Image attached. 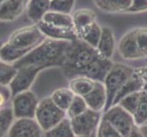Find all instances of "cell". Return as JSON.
Here are the masks:
<instances>
[{"label":"cell","instance_id":"obj_1","mask_svg":"<svg viewBox=\"0 0 147 137\" xmlns=\"http://www.w3.org/2000/svg\"><path fill=\"white\" fill-rule=\"evenodd\" d=\"M71 41L47 38L18 61L14 63L16 68L23 66H38L44 70L51 67H62Z\"/></svg>","mask_w":147,"mask_h":137},{"label":"cell","instance_id":"obj_2","mask_svg":"<svg viewBox=\"0 0 147 137\" xmlns=\"http://www.w3.org/2000/svg\"><path fill=\"white\" fill-rule=\"evenodd\" d=\"M100 56L97 49L84 42L83 40L80 38L73 40L70 42L65 63L62 66L66 77L70 80L78 76L82 70Z\"/></svg>","mask_w":147,"mask_h":137},{"label":"cell","instance_id":"obj_3","mask_svg":"<svg viewBox=\"0 0 147 137\" xmlns=\"http://www.w3.org/2000/svg\"><path fill=\"white\" fill-rule=\"evenodd\" d=\"M134 69L127 65L114 63L103 82L107 95V103L104 111L109 110L113 104L115 96L121 89L128 79L133 75Z\"/></svg>","mask_w":147,"mask_h":137},{"label":"cell","instance_id":"obj_4","mask_svg":"<svg viewBox=\"0 0 147 137\" xmlns=\"http://www.w3.org/2000/svg\"><path fill=\"white\" fill-rule=\"evenodd\" d=\"M45 39L46 37L40 31L38 24H32L16 29L9 36L7 42L17 49L30 51Z\"/></svg>","mask_w":147,"mask_h":137},{"label":"cell","instance_id":"obj_5","mask_svg":"<svg viewBox=\"0 0 147 137\" xmlns=\"http://www.w3.org/2000/svg\"><path fill=\"white\" fill-rule=\"evenodd\" d=\"M66 111L59 108L51 98H45L39 101L36 110L35 119L42 131L47 132L66 118Z\"/></svg>","mask_w":147,"mask_h":137},{"label":"cell","instance_id":"obj_6","mask_svg":"<svg viewBox=\"0 0 147 137\" xmlns=\"http://www.w3.org/2000/svg\"><path fill=\"white\" fill-rule=\"evenodd\" d=\"M102 119L109 121L123 137H128L131 129L136 125L134 116L119 104L113 105L109 110L105 111Z\"/></svg>","mask_w":147,"mask_h":137},{"label":"cell","instance_id":"obj_7","mask_svg":"<svg viewBox=\"0 0 147 137\" xmlns=\"http://www.w3.org/2000/svg\"><path fill=\"white\" fill-rule=\"evenodd\" d=\"M38 103L36 94L29 90L15 95L12 100L15 118H35Z\"/></svg>","mask_w":147,"mask_h":137},{"label":"cell","instance_id":"obj_8","mask_svg":"<svg viewBox=\"0 0 147 137\" xmlns=\"http://www.w3.org/2000/svg\"><path fill=\"white\" fill-rule=\"evenodd\" d=\"M76 136L90 135L95 133L100 123V111L88 108L84 113L70 119Z\"/></svg>","mask_w":147,"mask_h":137},{"label":"cell","instance_id":"obj_9","mask_svg":"<svg viewBox=\"0 0 147 137\" xmlns=\"http://www.w3.org/2000/svg\"><path fill=\"white\" fill-rule=\"evenodd\" d=\"M44 69L38 66H23L18 68V72L16 76L10 82L9 87L11 90L12 96L14 97L23 91L28 90L36 80L37 76Z\"/></svg>","mask_w":147,"mask_h":137},{"label":"cell","instance_id":"obj_10","mask_svg":"<svg viewBox=\"0 0 147 137\" xmlns=\"http://www.w3.org/2000/svg\"><path fill=\"white\" fill-rule=\"evenodd\" d=\"M41 131L35 118H21L12 124L8 137H41Z\"/></svg>","mask_w":147,"mask_h":137},{"label":"cell","instance_id":"obj_11","mask_svg":"<svg viewBox=\"0 0 147 137\" xmlns=\"http://www.w3.org/2000/svg\"><path fill=\"white\" fill-rule=\"evenodd\" d=\"M118 51L121 57L127 60L143 59L136 41L135 28L130 29L121 38L118 43Z\"/></svg>","mask_w":147,"mask_h":137},{"label":"cell","instance_id":"obj_12","mask_svg":"<svg viewBox=\"0 0 147 137\" xmlns=\"http://www.w3.org/2000/svg\"><path fill=\"white\" fill-rule=\"evenodd\" d=\"M113 64L114 63L111 61V59H105L100 56L83 70H82L78 76H85L93 80L103 82Z\"/></svg>","mask_w":147,"mask_h":137},{"label":"cell","instance_id":"obj_13","mask_svg":"<svg viewBox=\"0 0 147 137\" xmlns=\"http://www.w3.org/2000/svg\"><path fill=\"white\" fill-rule=\"evenodd\" d=\"M40 31L47 38H51L55 40H63V41H73L77 39L78 36L74 28H60L53 26L44 21L38 23Z\"/></svg>","mask_w":147,"mask_h":137},{"label":"cell","instance_id":"obj_14","mask_svg":"<svg viewBox=\"0 0 147 137\" xmlns=\"http://www.w3.org/2000/svg\"><path fill=\"white\" fill-rule=\"evenodd\" d=\"M30 0H7L0 7V21L13 22L27 10Z\"/></svg>","mask_w":147,"mask_h":137},{"label":"cell","instance_id":"obj_15","mask_svg":"<svg viewBox=\"0 0 147 137\" xmlns=\"http://www.w3.org/2000/svg\"><path fill=\"white\" fill-rule=\"evenodd\" d=\"M83 98L90 109L97 111L103 110L107 103V95H106V90L103 82H96L94 89Z\"/></svg>","mask_w":147,"mask_h":137},{"label":"cell","instance_id":"obj_16","mask_svg":"<svg viewBox=\"0 0 147 137\" xmlns=\"http://www.w3.org/2000/svg\"><path fill=\"white\" fill-rule=\"evenodd\" d=\"M97 50L101 57L111 59L115 51V38L110 27H102L101 35L97 45Z\"/></svg>","mask_w":147,"mask_h":137},{"label":"cell","instance_id":"obj_17","mask_svg":"<svg viewBox=\"0 0 147 137\" xmlns=\"http://www.w3.org/2000/svg\"><path fill=\"white\" fill-rule=\"evenodd\" d=\"M51 0H30L27 8V13L29 19L34 24L42 21L44 16L49 10Z\"/></svg>","mask_w":147,"mask_h":137},{"label":"cell","instance_id":"obj_18","mask_svg":"<svg viewBox=\"0 0 147 137\" xmlns=\"http://www.w3.org/2000/svg\"><path fill=\"white\" fill-rule=\"evenodd\" d=\"M144 80L141 79L140 76L135 72V70L134 72L133 75L128 79V80L124 83V85L121 87V89L118 91L117 95L115 96V99L113 101V104H118L119 101L123 99L125 96L130 95L131 93L137 92V91L143 90L144 88Z\"/></svg>","mask_w":147,"mask_h":137},{"label":"cell","instance_id":"obj_19","mask_svg":"<svg viewBox=\"0 0 147 137\" xmlns=\"http://www.w3.org/2000/svg\"><path fill=\"white\" fill-rule=\"evenodd\" d=\"M96 82L85 76H76L69 80V89L75 95L84 97L94 89Z\"/></svg>","mask_w":147,"mask_h":137},{"label":"cell","instance_id":"obj_20","mask_svg":"<svg viewBox=\"0 0 147 137\" xmlns=\"http://www.w3.org/2000/svg\"><path fill=\"white\" fill-rule=\"evenodd\" d=\"M100 10L106 13H125L130 7L131 0H93Z\"/></svg>","mask_w":147,"mask_h":137},{"label":"cell","instance_id":"obj_21","mask_svg":"<svg viewBox=\"0 0 147 137\" xmlns=\"http://www.w3.org/2000/svg\"><path fill=\"white\" fill-rule=\"evenodd\" d=\"M101 29H102V27H100L95 21L92 24L89 25L88 27L80 30L77 33V36L78 38L83 40L84 42L92 46L93 48H97L101 35Z\"/></svg>","mask_w":147,"mask_h":137},{"label":"cell","instance_id":"obj_22","mask_svg":"<svg viewBox=\"0 0 147 137\" xmlns=\"http://www.w3.org/2000/svg\"><path fill=\"white\" fill-rule=\"evenodd\" d=\"M74 24V28L76 33H78L80 30L88 27L89 25L92 24L96 21V14L92 9L82 8L74 11L71 15Z\"/></svg>","mask_w":147,"mask_h":137},{"label":"cell","instance_id":"obj_23","mask_svg":"<svg viewBox=\"0 0 147 137\" xmlns=\"http://www.w3.org/2000/svg\"><path fill=\"white\" fill-rule=\"evenodd\" d=\"M42 21L49 23L50 25H53V26L60 27V28H74V24H73L71 14H65V13H60V12L49 10V11L44 16Z\"/></svg>","mask_w":147,"mask_h":137},{"label":"cell","instance_id":"obj_24","mask_svg":"<svg viewBox=\"0 0 147 137\" xmlns=\"http://www.w3.org/2000/svg\"><path fill=\"white\" fill-rule=\"evenodd\" d=\"M28 52L29 50L17 49L7 41L3 43L1 49H0V59L7 63L14 64L19 59H21Z\"/></svg>","mask_w":147,"mask_h":137},{"label":"cell","instance_id":"obj_25","mask_svg":"<svg viewBox=\"0 0 147 137\" xmlns=\"http://www.w3.org/2000/svg\"><path fill=\"white\" fill-rule=\"evenodd\" d=\"M74 96V92L69 88H61L54 90L50 98L59 108L67 113L69 107L72 103Z\"/></svg>","mask_w":147,"mask_h":137},{"label":"cell","instance_id":"obj_26","mask_svg":"<svg viewBox=\"0 0 147 137\" xmlns=\"http://www.w3.org/2000/svg\"><path fill=\"white\" fill-rule=\"evenodd\" d=\"M46 137H75L71 123L69 118H64L60 123L55 125L53 128L47 131Z\"/></svg>","mask_w":147,"mask_h":137},{"label":"cell","instance_id":"obj_27","mask_svg":"<svg viewBox=\"0 0 147 137\" xmlns=\"http://www.w3.org/2000/svg\"><path fill=\"white\" fill-rule=\"evenodd\" d=\"M134 124L140 126L147 123V90H141L140 100L135 113L134 114Z\"/></svg>","mask_w":147,"mask_h":137},{"label":"cell","instance_id":"obj_28","mask_svg":"<svg viewBox=\"0 0 147 137\" xmlns=\"http://www.w3.org/2000/svg\"><path fill=\"white\" fill-rule=\"evenodd\" d=\"M14 111L12 108L0 109V137L6 135L14 124Z\"/></svg>","mask_w":147,"mask_h":137},{"label":"cell","instance_id":"obj_29","mask_svg":"<svg viewBox=\"0 0 147 137\" xmlns=\"http://www.w3.org/2000/svg\"><path fill=\"white\" fill-rule=\"evenodd\" d=\"M18 68L11 63L0 59V84L1 85H9L12 80L16 76Z\"/></svg>","mask_w":147,"mask_h":137},{"label":"cell","instance_id":"obj_30","mask_svg":"<svg viewBox=\"0 0 147 137\" xmlns=\"http://www.w3.org/2000/svg\"><path fill=\"white\" fill-rule=\"evenodd\" d=\"M88 108H89L88 104L84 100V98L82 97V96L75 95L71 104H70L67 111V115L69 119H71L73 117H76V116L82 114Z\"/></svg>","mask_w":147,"mask_h":137},{"label":"cell","instance_id":"obj_31","mask_svg":"<svg viewBox=\"0 0 147 137\" xmlns=\"http://www.w3.org/2000/svg\"><path fill=\"white\" fill-rule=\"evenodd\" d=\"M140 94H141V91H137V92L125 96L123 99H121L119 101L118 104L121 105L124 110H126L128 113H130L134 116L136 110H137V106H138L139 100H140Z\"/></svg>","mask_w":147,"mask_h":137},{"label":"cell","instance_id":"obj_32","mask_svg":"<svg viewBox=\"0 0 147 137\" xmlns=\"http://www.w3.org/2000/svg\"><path fill=\"white\" fill-rule=\"evenodd\" d=\"M136 34V41L141 55L143 59L147 58V28L146 27H139L135 28Z\"/></svg>","mask_w":147,"mask_h":137},{"label":"cell","instance_id":"obj_33","mask_svg":"<svg viewBox=\"0 0 147 137\" xmlns=\"http://www.w3.org/2000/svg\"><path fill=\"white\" fill-rule=\"evenodd\" d=\"M97 137H123L109 121L102 119L98 126Z\"/></svg>","mask_w":147,"mask_h":137},{"label":"cell","instance_id":"obj_34","mask_svg":"<svg viewBox=\"0 0 147 137\" xmlns=\"http://www.w3.org/2000/svg\"><path fill=\"white\" fill-rule=\"evenodd\" d=\"M75 5V0H53L50 10L65 14H71Z\"/></svg>","mask_w":147,"mask_h":137},{"label":"cell","instance_id":"obj_35","mask_svg":"<svg viewBox=\"0 0 147 137\" xmlns=\"http://www.w3.org/2000/svg\"><path fill=\"white\" fill-rule=\"evenodd\" d=\"M147 11V0H131L130 7L125 13L138 14Z\"/></svg>","mask_w":147,"mask_h":137},{"label":"cell","instance_id":"obj_36","mask_svg":"<svg viewBox=\"0 0 147 137\" xmlns=\"http://www.w3.org/2000/svg\"><path fill=\"white\" fill-rule=\"evenodd\" d=\"M13 97L9 85L0 84V108L6 104L7 101Z\"/></svg>","mask_w":147,"mask_h":137},{"label":"cell","instance_id":"obj_37","mask_svg":"<svg viewBox=\"0 0 147 137\" xmlns=\"http://www.w3.org/2000/svg\"><path fill=\"white\" fill-rule=\"evenodd\" d=\"M134 70H135V72L140 76L141 79L144 80V82L147 84V66L134 69Z\"/></svg>","mask_w":147,"mask_h":137},{"label":"cell","instance_id":"obj_38","mask_svg":"<svg viewBox=\"0 0 147 137\" xmlns=\"http://www.w3.org/2000/svg\"><path fill=\"white\" fill-rule=\"evenodd\" d=\"M128 137H144L143 134L141 133V131L139 130V127L137 125H134V128L131 129V133Z\"/></svg>","mask_w":147,"mask_h":137},{"label":"cell","instance_id":"obj_39","mask_svg":"<svg viewBox=\"0 0 147 137\" xmlns=\"http://www.w3.org/2000/svg\"><path fill=\"white\" fill-rule=\"evenodd\" d=\"M139 127V130L141 131V133L143 134V135L144 137H147V124H142Z\"/></svg>","mask_w":147,"mask_h":137},{"label":"cell","instance_id":"obj_40","mask_svg":"<svg viewBox=\"0 0 147 137\" xmlns=\"http://www.w3.org/2000/svg\"><path fill=\"white\" fill-rule=\"evenodd\" d=\"M75 137H97V135H96V133H93V134H90V135H84V136H75Z\"/></svg>","mask_w":147,"mask_h":137},{"label":"cell","instance_id":"obj_41","mask_svg":"<svg viewBox=\"0 0 147 137\" xmlns=\"http://www.w3.org/2000/svg\"><path fill=\"white\" fill-rule=\"evenodd\" d=\"M7 1V0H0V7H1Z\"/></svg>","mask_w":147,"mask_h":137},{"label":"cell","instance_id":"obj_42","mask_svg":"<svg viewBox=\"0 0 147 137\" xmlns=\"http://www.w3.org/2000/svg\"><path fill=\"white\" fill-rule=\"evenodd\" d=\"M144 90H147V84H144Z\"/></svg>","mask_w":147,"mask_h":137},{"label":"cell","instance_id":"obj_43","mask_svg":"<svg viewBox=\"0 0 147 137\" xmlns=\"http://www.w3.org/2000/svg\"><path fill=\"white\" fill-rule=\"evenodd\" d=\"M2 45H3V42L0 41V49H1V47H2Z\"/></svg>","mask_w":147,"mask_h":137},{"label":"cell","instance_id":"obj_44","mask_svg":"<svg viewBox=\"0 0 147 137\" xmlns=\"http://www.w3.org/2000/svg\"><path fill=\"white\" fill-rule=\"evenodd\" d=\"M51 1H53V0H51Z\"/></svg>","mask_w":147,"mask_h":137},{"label":"cell","instance_id":"obj_45","mask_svg":"<svg viewBox=\"0 0 147 137\" xmlns=\"http://www.w3.org/2000/svg\"><path fill=\"white\" fill-rule=\"evenodd\" d=\"M146 124H147V123H146Z\"/></svg>","mask_w":147,"mask_h":137}]
</instances>
